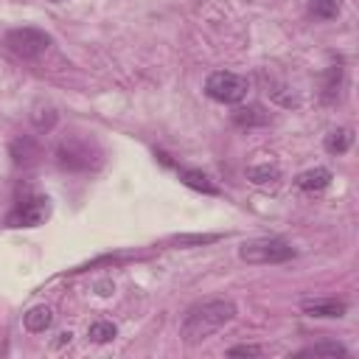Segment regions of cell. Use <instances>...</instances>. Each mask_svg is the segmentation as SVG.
<instances>
[{"label": "cell", "mask_w": 359, "mask_h": 359, "mask_svg": "<svg viewBox=\"0 0 359 359\" xmlns=\"http://www.w3.org/2000/svg\"><path fill=\"white\" fill-rule=\"evenodd\" d=\"M59 157V166L65 168H73V171H82V168H90V146L82 143V140H65L57 152Z\"/></svg>", "instance_id": "8992f818"}, {"label": "cell", "mask_w": 359, "mask_h": 359, "mask_svg": "<svg viewBox=\"0 0 359 359\" xmlns=\"http://www.w3.org/2000/svg\"><path fill=\"white\" fill-rule=\"evenodd\" d=\"M71 337H73L71 331H62V334H59V342H57V345H65V342H71Z\"/></svg>", "instance_id": "d6986e66"}, {"label": "cell", "mask_w": 359, "mask_h": 359, "mask_svg": "<svg viewBox=\"0 0 359 359\" xmlns=\"http://www.w3.org/2000/svg\"><path fill=\"white\" fill-rule=\"evenodd\" d=\"M295 356H300V359H303V356H314V359H317V356H328V359L342 356V359H345V356H351V353H348V348L339 345V342H320V345H309V348L298 351Z\"/></svg>", "instance_id": "7c38bea8"}, {"label": "cell", "mask_w": 359, "mask_h": 359, "mask_svg": "<svg viewBox=\"0 0 359 359\" xmlns=\"http://www.w3.org/2000/svg\"><path fill=\"white\" fill-rule=\"evenodd\" d=\"M295 183L300 191H323L331 186V171L328 168H309L295 180Z\"/></svg>", "instance_id": "ba28073f"}, {"label": "cell", "mask_w": 359, "mask_h": 359, "mask_svg": "<svg viewBox=\"0 0 359 359\" xmlns=\"http://www.w3.org/2000/svg\"><path fill=\"white\" fill-rule=\"evenodd\" d=\"M208 242H217V236H180L177 244H208Z\"/></svg>", "instance_id": "ac0fdd59"}, {"label": "cell", "mask_w": 359, "mask_h": 359, "mask_svg": "<svg viewBox=\"0 0 359 359\" xmlns=\"http://www.w3.org/2000/svg\"><path fill=\"white\" fill-rule=\"evenodd\" d=\"M87 337H90L93 342L104 345V342H112V339L118 337V328H115V323H110V320H98V323H93V325H90Z\"/></svg>", "instance_id": "5bb4252c"}, {"label": "cell", "mask_w": 359, "mask_h": 359, "mask_svg": "<svg viewBox=\"0 0 359 359\" xmlns=\"http://www.w3.org/2000/svg\"><path fill=\"white\" fill-rule=\"evenodd\" d=\"M247 177L253 180L256 186H270V183H275V180L281 177V171L267 163V166H253V168H247Z\"/></svg>", "instance_id": "2e32d148"}, {"label": "cell", "mask_w": 359, "mask_h": 359, "mask_svg": "<svg viewBox=\"0 0 359 359\" xmlns=\"http://www.w3.org/2000/svg\"><path fill=\"white\" fill-rule=\"evenodd\" d=\"M239 258L247 264H284L295 258V247L286 239L267 236V239H253L239 247Z\"/></svg>", "instance_id": "7a4b0ae2"}, {"label": "cell", "mask_w": 359, "mask_h": 359, "mask_svg": "<svg viewBox=\"0 0 359 359\" xmlns=\"http://www.w3.org/2000/svg\"><path fill=\"white\" fill-rule=\"evenodd\" d=\"M180 180H183L186 186H191L194 191H203V194H219V189L211 183V177L203 174V171H194V168H177Z\"/></svg>", "instance_id": "30bf717a"}, {"label": "cell", "mask_w": 359, "mask_h": 359, "mask_svg": "<svg viewBox=\"0 0 359 359\" xmlns=\"http://www.w3.org/2000/svg\"><path fill=\"white\" fill-rule=\"evenodd\" d=\"M309 15L317 20H331L339 15V0H309Z\"/></svg>", "instance_id": "4fadbf2b"}, {"label": "cell", "mask_w": 359, "mask_h": 359, "mask_svg": "<svg viewBox=\"0 0 359 359\" xmlns=\"http://www.w3.org/2000/svg\"><path fill=\"white\" fill-rule=\"evenodd\" d=\"M6 48L20 59H37L51 48V37L43 29L20 26V29H12L6 34Z\"/></svg>", "instance_id": "277c9868"}, {"label": "cell", "mask_w": 359, "mask_h": 359, "mask_svg": "<svg viewBox=\"0 0 359 359\" xmlns=\"http://www.w3.org/2000/svg\"><path fill=\"white\" fill-rule=\"evenodd\" d=\"M23 323H26L29 331L43 334V331H48L51 323H54V309H51V306H34V309L23 317Z\"/></svg>", "instance_id": "8fae6325"}, {"label": "cell", "mask_w": 359, "mask_h": 359, "mask_svg": "<svg viewBox=\"0 0 359 359\" xmlns=\"http://www.w3.org/2000/svg\"><path fill=\"white\" fill-rule=\"evenodd\" d=\"M267 121H270V112L261 104H247V107L233 110V124L236 126H261Z\"/></svg>", "instance_id": "9c48e42d"}, {"label": "cell", "mask_w": 359, "mask_h": 359, "mask_svg": "<svg viewBox=\"0 0 359 359\" xmlns=\"http://www.w3.org/2000/svg\"><path fill=\"white\" fill-rule=\"evenodd\" d=\"M303 312H306L309 317L339 320V317H345L348 306H345L342 300H334V298H328V300H306V303H303Z\"/></svg>", "instance_id": "52a82bcc"}, {"label": "cell", "mask_w": 359, "mask_h": 359, "mask_svg": "<svg viewBox=\"0 0 359 359\" xmlns=\"http://www.w3.org/2000/svg\"><path fill=\"white\" fill-rule=\"evenodd\" d=\"M250 85L244 76L233 73V71H214L208 79H205V93L208 98L219 101V104H239L244 101Z\"/></svg>", "instance_id": "3957f363"}, {"label": "cell", "mask_w": 359, "mask_h": 359, "mask_svg": "<svg viewBox=\"0 0 359 359\" xmlns=\"http://www.w3.org/2000/svg\"><path fill=\"white\" fill-rule=\"evenodd\" d=\"M228 353H230V356H261L264 351H261L258 345H236V348H230Z\"/></svg>", "instance_id": "e0dca14e"}, {"label": "cell", "mask_w": 359, "mask_h": 359, "mask_svg": "<svg viewBox=\"0 0 359 359\" xmlns=\"http://www.w3.org/2000/svg\"><path fill=\"white\" fill-rule=\"evenodd\" d=\"M353 143V135H351V129H334L328 138H325V149L331 152V154H342V152H348V146Z\"/></svg>", "instance_id": "9a60e30c"}, {"label": "cell", "mask_w": 359, "mask_h": 359, "mask_svg": "<svg viewBox=\"0 0 359 359\" xmlns=\"http://www.w3.org/2000/svg\"><path fill=\"white\" fill-rule=\"evenodd\" d=\"M48 214V200L43 197H34V200H26L17 205V211L9 217V222L15 228H37Z\"/></svg>", "instance_id": "5b68a950"}, {"label": "cell", "mask_w": 359, "mask_h": 359, "mask_svg": "<svg viewBox=\"0 0 359 359\" xmlns=\"http://www.w3.org/2000/svg\"><path fill=\"white\" fill-rule=\"evenodd\" d=\"M236 317V303L228 298H214V300H203L197 306H191L180 323V337L186 345H200L208 337H214L217 331H222L228 323H233Z\"/></svg>", "instance_id": "6da1fadb"}]
</instances>
